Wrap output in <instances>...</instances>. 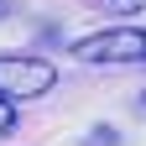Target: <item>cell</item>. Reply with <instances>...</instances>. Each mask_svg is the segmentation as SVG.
Masks as SVG:
<instances>
[{"mask_svg":"<svg viewBox=\"0 0 146 146\" xmlns=\"http://www.w3.org/2000/svg\"><path fill=\"white\" fill-rule=\"evenodd\" d=\"M16 131V110H11V94H0V136Z\"/></svg>","mask_w":146,"mask_h":146,"instance_id":"obj_4","label":"cell"},{"mask_svg":"<svg viewBox=\"0 0 146 146\" xmlns=\"http://www.w3.org/2000/svg\"><path fill=\"white\" fill-rule=\"evenodd\" d=\"M84 63H146V31L136 26H115V31H94L73 42Z\"/></svg>","mask_w":146,"mask_h":146,"instance_id":"obj_1","label":"cell"},{"mask_svg":"<svg viewBox=\"0 0 146 146\" xmlns=\"http://www.w3.org/2000/svg\"><path fill=\"white\" fill-rule=\"evenodd\" d=\"M58 84V68L47 58H0V94L11 99H36Z\"/></svg>","mask_w":146,"mask_h":146,"instance_id":"obj_2","label":"cell"},{"mask_svg":"<svg viewBox=\"0 0 146 146\" xmlns=\"http://www.w3.org/2000/svg\"><path fill=\"white\" fill-rule=\"evenodd\" d=\"M104 11H120V16H141L146 11V0H99Z\"/></svg>","mask_w":146,"mask_h":146,"instance_id":"obj_3","label":"cell"}]
</instances>
